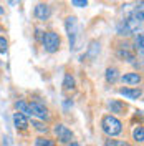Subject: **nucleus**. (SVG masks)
I'll return each mask as SVG.
<instances>
[{
    "mask_svg": "<svg viewBox=\"0 0 144 146\" xmlns=\"http://www.w3.org/2000/svg\"><path fill=\"white\" fill-rule=\"evenodd\" d=\"M101 129H103L104 135H108L109 138L118 136V135H121V131H123V123H121V119H118L116 116H113V115H104L103 119H101Z\"/></svg>",
    "mask_w": 144,
    "mask_h": 146,
    "instance_id": "obj_1",
    "label": "nucleus"
},
{
    "mask_svg": "<svg viewBox=\"0 0 144 146\" xmlns=\"http://www.w3.org/2000/svg\"><path fill=\"white\" fill-rule=\"evenodd\" d=\"M42 45H43V50L48 52V53H55L60 50V45H61V36L58 35L53 30H48L43 33V38H42Z\"/></svg>",
    "mask_w": 144,
    "mask_h": 146,
    "instance_id": "obj_2",
    "label": "nucleus"
},
{
    "mask_svg": "<svg viewBox=\"0 0 144 146\" xmlns=\"http://www.w3.org/2000/svg\"><path fill=\"white\" fill-rule=\"evenodd\" d=\"M28 106H30V111H32V116H35L38 121H46L50 118V111H48V108L43 103L32 101V103H28Z\"/></svg>",
    "mask_w": 144,
    "mask_h": 146,
    "instance_id": "obj_3",
    "label": "nucleus"
},
{
    "mask_svg": "<svg viewBox=\"0 0 144 146\" xmlns=\"http://www.w3.org/2000/svg\"><path fill=\"white\" fill-rule=\"evenodd\" d=\"M65 27H66L68 38H70V45H71V48H75V45H76V35H78V22H76V17H66Z\"/></svg>",
    "mask_w": 144,
    "mask_h": 146,
    "instance_id": "obj_4",
    "label": "nucleus"
},
{
    "mask_svg": "<svg viewBox=\"0 0 144 146\" xmlns=\"http://www.w3.org/2000/svg\"><path fill=\"white\" fill-rule=\"evenodd\" d=\"M53 131H55V135H56V138H58L60 143H71L73 141V131L68 126L61 125V123L55 125Z\"/></svg>",
    "mask_w": 144,
    "mask_h": 146,
    "instance_id": "obj_5",
    "label": "nucleus"
},
{
    "mask_svg": "<svg viewBox=\"0 0 144 146\" xmlns=\"http://www.w3.org/2000/svg\"><path fill=\"white\" fill-rule=\"evenodd\" d=\"M118 56L121 60H126V62H134L136 60V53L131 50V45L126 43V42H123L119 45V48H118Z\"/></svg>",
    "mask_w": 144,
    "mask_h": 146,
    "instance_id": "obj_6",
    "label": "nucleus"
},
{
    "mask_svg": "<svg viewBox=\"0 0 144 146\" xmlns=\"http://www.w3.org/2000/svg\"><path fill=\"white\" fill-rule=\"evenodd\" d=\"M33 15H35L36 20H42V22H45L50 18L52 15V9H50V5L48 3H38L33 10Z\"/></svg>",
    "mask_w": 144,
    "mask_h": 146,
    "instance_id": "obj_7",
    "label": "nucleus"
},
{
    "mask_svg": "<svg viewBox=\"0 0 144 146\" xmlns=\"http://www.w3.org/2000/svg\"><path fill=\"white\" fill-rule=\"evenodd\" d=\"M108 108H109V111L114 113V115H126L127 105L124 103V101H121V100H109ZM114 115H113V116H114Z\"/></svg>",
    "mask_w": 144,
    "mask_h": 146,
    "instance_id": "obj_8",
    "label": "nucleus"
},
{
    "mask_svg": "<svg viewBox=\"0 0 144 146\" xmlns=\"http://www.w3.org/2000/svg\"><path fill=\"white\" fill-rule=\"evenodd\" d=\"M13 125L17 128V131H25L28 126H30V123H28V118L27 116H23L22 113H13Z\"/></svg>",
    "mask_w": 144,
    "mask_h": 146,
    "instance_id": "obj_9",
    "label": "nucleus"
},
{
    "mask_svg": "<svg viewBox=\"0 0 144 146\" xmlns=\"http://www.w3.org/2000/svg\"><path fill=\"white\" fill-rule=\"evenodd\" d=\"M119 95H123V96H126L129 100H137V98H141V95H143V90L141 88H119Z\"/></svg>",
    "mask_w": 144,
    "mask_h": 146,
    "instance_id": "obj_10",
    "label": "nucleus"
},
{
    "mask_svg": "<svg viewBox=\"0 0 144 146\" xmlns=\"http://www.w3.org/2000/svg\"><path fill=\"white\" fill-rule=\"evenodd\" d=\"M119 78H121V82L126 83V85H137V83H141V73H136V72L124 73Z\"/></svg>",
    "mask_w": 144,
    "mask_h": 146,
    "instance_id": "obj_11",
    "label": "nucleus"
},
{
    "mask_svg": "<svg viewBox=\"0 0 144 146\" xmlns=\"http://www.w3.org/2000/svg\"><path fill=\"white\" fill-rule=\"evenodd\" d=\"M104 76H106V82L108 83L114 85V83L119 80L121 75H119V70H118L116 66H109V68H106V75H104Z\"/></svg>",
    "mask_w": 144,
    "mask_h": 146,
    "instance_id": "obj_12",
    "label": "nucleus"
},
{
    "mask_svg": "<svg viewBox=\"0 0 144 146\" xmlns=\"http://www.w3.org/2000/svg\"><path fill=\"white\" fill-rule=\"evenodd\" d=\"M15 110H17L18 113H22L23 116H32V111H30V106H28V103L25 100H18L15 101Z\"/></svg>",
    "mask_w": 144,
    "mask_h": 146,
    "instance_id": "obj_13",
    "label": "nucleus"
},
{
    "mask_svg": "<svg viewBox=\"0 0 144 146\" xmlns=\"http://www.w3.org/2000/svg\"><path fill=\"white\" fill-rule=\"evenodd\" d=\"M75 86H76V83H75V76H73L71 73H66L63 78V90L65 91H73L75 90Z\"/></svg>",
    "mask_w": 144,
    "mask_h": 146,
    "instance_id": "obj_14",
    "label": "nucleus"
},
{
    "mask_svg": "<svg viewBox=\"0 0 144 146\" xmlns=\"http://www.w3.org/2000/svg\"><path fill=\"white\" fill-rule=\"evenodd\" d=\"M133 138H134V141L137 143H143L144 141V128L139 125L137 128H134V131H133Z\"/></svg>",
    "mask_w": 144,
    "mask_h": 146,
    "instance_id": "obj_15",
    "label": "nucleus"
},
{
    "mask_svg": "<svg viewBox=\"0 0 144 146\" xmlns=\"http://www.w3.org/2000/svg\"><path fill=\"white\" fill-rule=\"evenodd\" d=\"M35 146H56V143H55L53 139H50V138H36L35 139Z\"/></svg>",
    "mask_w": 144,
    "mask_h": 146,
    "instance_id": "obj_16",
    "label": "nucleus"
},
{
    "mask_svg": "<svg viewBox=\"0 0 144 146\" xmlns=\"http://www.w3.org/2000/svg\"><path fill=\"white\" fill-rule=\"evenodd\" d=\"M98 53H99V42H91L90 46H88V56L94 58Z\"/></svg>",
    "mask_w": 144,
    "mask_h": 146,
    "instance_id": "obj_17",
    "label": "nucleus"
},
{
    "mask_svg": "<svg viewBox=\"0 0 144 146\" xmlns=\"http://www.w3.org/2000/svg\"><path fill=\"white\" fill-rule=\"evenodd\" d=\"M32 126L35 128L36 131H40V133H46L48 131V126H46L45 123L38 121V119H32Z\"/></svg>",
    "mask_w": 144,
    "mask_h": 146,
    "instance_id": "obj_18",
    "label": "nucleus"
},
{
    "mask_svg": "<svg viewBox=\"0 0 144 146\" xmlns=\"http://www.w3.org/2000/svg\"><path fill=\"white\" fill-rule=\"evenodd\" d=\"M106 146H133V145H129L127 141H119V139H106V143H104Z\"/></svg>",
    "mask_w": 144,
    "mask_h": 146,
    "instance_id": "obj_19",
    "label": "nucleus"
},
{
    "mask_svg": "<svg viewBox=\"0 0 144 146\" xmlns=\"http://www.w3.org/2000/svg\"><path fill=\"white\" fill-rule=\"evenodd\" d=\"M9 52V40L5 36H0V55H5Z\"/></svg>",
    "mask_w": 144,
    "mask_h": 146,
    "instance_id": "obj_20",
    "label": "nucleus"
},
{
    "mask_svg": "<svg viewBox=\"0 0 144 146\" xmlns=\"http://www.w3.org/2000/svg\"><path fill=\"white\" fill-rule=\"evenodd\" d=\"M143 42H144L143 33H137V35H136V40H134V48L136 50H139L141 53H143Z\"/></svg>",
    "mask_w": 144,
    "mask_h": 146,
    "instance_id": "obj_21",
    "label": "nucleus"
},
{
    "mask_svg": "<svg viewBox=\"0 0 144 146\" xmlns=\"http://www.w3.org/2000/svg\"><path fill=\"white\" fill-rule=\"evenodd\" d=\"M71 5H73V7H86V5H88V2H86V0H73Z\"/></svg>",
    "mask_w": 144,
    "mask_h": 146,
    "instance_id": "obj_22",
    "label": "nucleus"
},
{
    "mask_svg": "<svg viewBox=\"0 0 144 146\" xmlns=\"http://www.w3.org/2000/svg\"><path fill=\"white\" fill-rule=\"evenodd\" d=\"M35 38H36V40H40V42H42V38H43V30L36 28V30H35Z\"/></svg>",
    "mask_w": 144,
    "mask_h": 146,
    "instance_id": "obj_23",
    "label": "nucleus"
},
{
    "mask_svg": "<svg viewBox=\"0 0 144 146\" xmlns=\"http://www.w3.org/2000/svg\"><path fill=\"white\" fill-rule=\"evenodd\" d=\"M70 146H80V145H78L76 141H71V143H70Z\"/></svg>",
    "mask_w": 144,
    "mask_h": 146,
    "instance_id": "obj_24",
    "label": "nucleus"
},
{
    "mask_svg": "<svg viewBox=\"0 0 144 146\" xmlns=\"http://www.w3.org/2000/svg\"><path fill=\"white\" fill-rule=\"evenodd\" d=\"M0 13H3V9H2V7H0Z\"/></svg>",
    "mask_w": 144,
    "mask_h": 146,
    "instance_id": "obj_25",
    "label": "nucleus"
}]
</instances>
